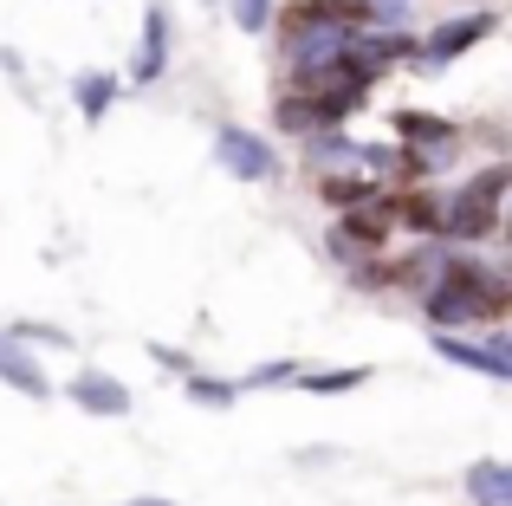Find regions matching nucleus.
Returning <instances> with one entry per match:
<instances>
[{
    "mask_svg": "<svg viewBox=\"0 0 512 506\" xmlns=\"http://www.w3.org/2000/svg\"><path fill=\"white\" fill-rule=\"evenodd\" d=\"M422 325L428 331H480V325H500L512 312V266H487L474 247H448V260L435 266L422 292Z\"/></svg>",
    "mask_w": 512,
    "mask_h": 506,
    "instance_id": "nucleus-1",
    "label": "nucleus"
},
{
    "mask_svg": "<svg viewBox=\"0 0 512 506\" xmlns=\"http://www.w3.org/2000/svg\"><path fill=\"white\" fill-rule=\"evenodd\" d=\"M389 130L402 143V182H435L461 163V124H448L441 111L402 104V111H389Z\"/></svg>",
    "mask_w": 512,
    "mask_h": 506,
    "instance_id": "nucleus-2",
    "label": "nucleus"
},
{
    "mask_svg": "<svg viewBox=\"0 0 512 506\" xmlns=\"http://www.w3.org/2000/svg\"><path fill=\"white\" fill-rule=\"evenodd\" d=\"M506 195H512V163L474 169L461 189H448V234H441V241H454V247L493 241V234H500V215H506Z\"/></svg>",
    "mask_w": 512,
    "mask_h": 506,
    "instance_id": "nucleus-3",
    "label": "nucleus"
},
{
    "mask_svg": "<svg viewBox=\"0 0 512 506\" xmlns=\"http://www.w3.org/2000/svg\"><path fill=\"white\" fill-rule=\"evenodd\" d=\"M396 247V215H389V189L376 195V202L363 208H344V215H331L325 228V260L338 266V273H357V266H370L376 253Z\"/></svg>",
    "mask_w": 512,
    "mask_h": 506,
    "instance_id": "nucleus-4",
    "label": "nucleus"
},
{
    "mask_svg": "<svg viewBox=\"0 0 512 506\" xmlns=\"http://www.w3.org/2000/svg\"><path fill=\"white\" fill-rule=\"evenodd\" d=\"M214 169L234 182H247V189H273V182H286V156H279V143L266 137V130H247V124H221L214 130Z\"/></svg>",
    "mask_w": 512,
    "mask_h": 506,
    "instance_id": "nucleus-5",
    "label": "nucleus"
},
{
    "mask_svg": "<svg viewBox=\"0 0 512 506\" xmlns=\"http://www.w3.org/2000/svg\"><path fill=\"white\" fill-rule=\"evenodd\" d=\"M500 33V13L493 7H474V13H448V20H435L428 33H415V72H448L461 52H474L480 39Z\"/></svg>",
    "mask_w": 512,
    "mask_h": 506,
    "instance_id": "nucleus-6",
    "label": "nucleus"
},
{
    "mask_svg": "<svg viewBox=\"0 0 512 506\" xmlns=\"http://www.w3.org/2000/svg\"><path fill=\"white\" fill-rule=\"evenodd\" d=\"M389 215H396V234H409V241H441L448 234V189L389 182Z\"/></svg>",
    "mask_w": 512,
    "mask_h": 506,
    "instance_id": "nucleus-7",
    "label": "nucleus"
},
{
    "mask_svg": "<svg viewBox=\"0 0 512 506\" xmlns=\"http://www.w3.org/2000/svg\"><path fill=\"white\" fill-rule=\"evenodd\" d=\"M59 396H65V403L78 409V416H98V422H124L130 409H137V396H130V383H124V377H111V370H98V364L72 370Z\"/></svg>",
    "mask_w": 512,
    "mask_h": 506,
    "instance_id": "nucleus-8",
    "label": "nucleus"
},
{
    "mask_svg": "<svg viewBox=\"0 0 512 506\" xmlns=\"http://www.w3.org/2000/svg\"><path fill=\"white\" fill-rule=\"evenodd\" d=\"M428 344H435L441 364L474 370V377H487V383H512V357H506L493 338H467V331H428Z\"/></svg>",
    "mask_w": 512,
    "mask_h": 506,
    "instance_id": "nucleus-9",
    "label": "nucleus"
},
{
    "mask_svg": "<svg viewBox=\"0 0 512 506\" xmlns=\"http://www.w3.org/2000/svg\"><path fill=\"white\" fill-rule=\"evenodd\" d=\"M163 72H169V7H163V0H143L137 52H130V91L163 85Z\"/></svg>",
    "mask_w": 512,
    "mask_h": 506,
    "instance_id": "nucleus-10",
    "label": "nucleus"
},
{
    "mask_svg": "<svg viewBox=\"0 0 512 506\" xmlns=\"http://www.w3.org/2000/svg\"><path fill=\"white\" fill-rule=\"evenodd\" d=\"M0 383H7L13 396H26V403H52V377L46 364H39V351L26 338H13V331H0Z\"/></svg>",
    "mask_w": 512,
    "mask_h": 506,
    "instance_id": "nucleus-11",
    "label": "nucleus"
},
{
    "mask_svg": "<svg viewBox=\"0 0 512 506\" xmlns=\"http://www.w3.org/2000/svg\"><path fill=\"white\" fill-rule=\"evenodd\" d=\"M65 91H72V111L85 117L91 130H98L104 117L117 111V98H124V91H130V78L104 72V65H85V72H72V85H65Z\"/></svg>",
    "mask_w": 512,
    "mask_h": 506,
    "instance_id": "nucleus-12",
    "label": "nucleus"
},
{
    "mask_svg": "<svg viewBox=\"0 0 512 506\" xmlns=\"http://www.w3.org/2000/svg\"><path fill=\"white\" fill-rule=\"evenodd\" d=\"M389 182H376L370 169H331V176H318V202L331 208V215H344V208H363V202H376Z\"/></svg>",
    "mask_w": 512,
    "mask_h": 506,
    "instance_id": "nucleus-13",
    "label": "nucleus"
},
{
    "mask_svg": "<svg viewBox=\"0 0 512 506\" xmlns=\"http://www.w3.org/2000/svg\"><path fill=\"white\" fill-rule=\"evenodd\" d=\"M461 487H467V506H512V461H500V455L474 461L461 474Z\"/></svg>",
    "mask_w": 512,
    "mask_h": 506,
    "instance_id": "nucleus-14",
    "label": "nucleus"
},
{
    "mask_svg": "<svg viewBox=\"0 0 512 506\" xmlns=\"http://www.w3.org/2000/svg\"><path fill=\"white\" fill-rule=\"evenodd\" d=\"M370 383V364H318V370H299V390L305 396H350Z\"/></svg>",
    "mask_w": 512,
    "mask_h": 506,
    "instance_id": "nucleus-15",
    "label": "nucleus"
},
{
    "mask_svg": "<svg viewBox=\"0 0 512 506\" xmlns=\"http://www.w3.org/2000/svg\"><path fill=\"white\" fill-rule=\"evenodd\" d=\"M182 390H188V403H195V409H234L240 396H247V390H240V377H214V370H188Z\"/></svg>",
    "mask_w": 512,
    "mask_h": 506,
    "instance_id": "nucleus-16",
    "label": "nucleus"
},
{
    "mask_svg": "<svg viewBox=\"0 0 512 506\" xmlns=\"http://www.w3.org/2000/svg\"><path fill=\"white\" fill-rule=\"evenodd\" d=\"M299 370L305 364H292V357H266V364H253L247 377H240V390H299Z\"/></svg>",
    "mask_w": 512,
    "mask_h": 506,
    "instance_id": "nucleus-17",
    "label": "nucleus"
},
{
    "mask_svg": "<svg viewBox=\"0 0 512 506\" xmlns=\"http://www.w3.org/2000/svg\"><path fill=\"white\" fill-rule=\"evenodd\" d=\"M7 331H13V338H26L33 351H78L72 331H65V325H46V318H13Z\"/></svg>",
    "mask_w": 512,
    "mask_h": 506,
    "instance_id": "nucleus-18",
    "label": "nucleus"
},
{
    "mask_svg": "<svg viewBox=\"0 0 512 506\" xmlns=\"http://www.w3.org/2000/svg\"><path fill=\"white\" fill-rule=\"evenodd\" d=\"M227 13H234V26L247 39H266L279 26V0H227Z\"/></svg>",
    "mask_w": 512,
    "mask_h": 506,
    "instance_id": "nucleus-19",
    "label": "nucleus"
},
{
    "mask_svg": "<svg viewBox=\"0 0 512 506\" xmlns=\"http://www.w3.org/2000/svg\"><path fill=\"white\" fill-rule=\"evenodd\" d=\"M150 364L169 370V377H188V370H195V357H188L182 344H150Z\"/></svg>",
    "mask_w": 512,
    "mask_h": 506,
    "instance_id": "nucleus-20",
    "label": "nucleus"
},
{
    "mask_svg": "<svg viewBox=\"0 0 512 506\" xmlns=\"http://www.w3.org/2000/svg\"><path fill=\"white\" fill-rule=\"evenodd\" d=\"M0 72H7V78H26V59L13 46H0Z\"/></svg>",
    "mask_w": 512,
    "mask_h": 506,
    "instance_id": "nucleus-21",
    "label": "nucleus"
},
{
    "mask_svg": "<svg viewBox=\"0 0 512 506\" xmlns=\"http://www.w3.org/2000/svg\"><path fill=\"white\" fill-rule=\"evenodd\" d=\"M117 506H182V500H163V494H137V500H117Z\"/></svg>",
    "mask_w": 512,
    "mask_h": 506,
    "instance_id": "nucleus-22",
    "label": "nucleus"
},
{
    "mask_svg": "<svg viewBox=\"0 0 512 506\" xmlns=\"http://www.w3.org/2000/svg\"><path fill=\"white\" fill-rule=\"evenodd\" d=\"M487 338H493V344H500V351L512 357V331H487Z\"/></svg>",
    "mask_w": 512,
    "mask_h": 506,
    "instance_id": "nucleus-23",
    "label": "nucleus"
}]
</instances>
